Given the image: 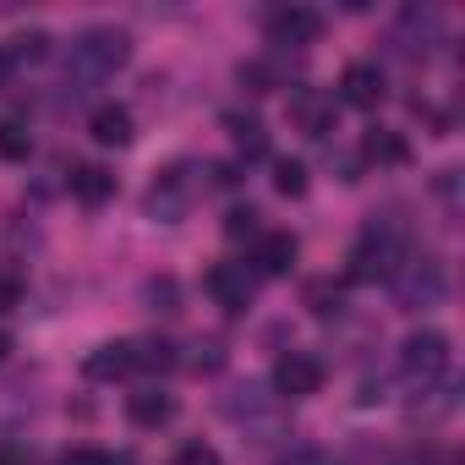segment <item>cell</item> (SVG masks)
Returning <instances> with one entry per match:
<instances>
[{
  "mask_svg": "<svg viewBox=\"0 0 465 465\" xmlns=\"http://www.w3.org/2000/svg\"><path fill=\"white\" fill-rule=\"evenodd\" d=\"M170 367H181V351L170 345V340H132V372H170Z\"/></svg>",
  "mask_w": 465,
  "mask_h": 465,
  "instance_id": "cell-19",
  "label": "cell"
},
{
  "mask_svg": "<svg viewBox=\"0 0 465 465\" xmlns=\"http://www.w3.org/2000/svg\"><path fill=\"white\" fill-rule=\"evenodd\" d=\"M83 372H88L94 383H115V378H126V372H132V340H110V345L88 351Z\"/></svg>",
  "mask_w": 465,
  "mask_h": 465,
  "instance_id": "cell-15",
  "label": "cell"
},
{
  "mask_svg": "<svg viewBox=\"0 0 465 465\" xmlns=\"http://www.w3.org/2000/svg\"><path fill=\"white\" fill-rule=\"evenodd\" d=\"M181 361H186L192 372H219V367H224V340H192Z\"/></svg>",
  "mask_w": 465,
  "mask_h": 465,
  "instance_id": "cell-22",
  "label": "cell"
},
{
  "mask_svg": "<svg viewBox=\"0 0 465 465\" xmlns=\"http://www.w3.org/2000/svg\"><path fill=\"white\" fill-rule=\"evenodd\" d=\"M6 55H12V66H17V61H45V55H50V34H45V28H28V34L12 39Z\"/></svg>",
  "mask_w": 465,
  "mask_h": 465,
  "instance_id": "cell-25",
  "label": "cell"
},
{
  "mask_svg": "<svg viewBox=\"0 0 465 465\" xmlns=\"http://www.w3.org/2000/svg\"><path fill=\"white\" fill-rule=\"evenodd\" d=\"M438 192H443V203H454L460 197V170H438Z\"/></svg>",
  "mask_w": 465,
  "mask_h": 465,
  "instance_id": "cell-34",
  "label": "cell"
},
{
  "mask_svg": "<svg viewBox=\"0 0 465 465\" xmlns=\"http://www.w3.org/2000/svg\"><path fill=\"white\" fill-rule=\"evenodd\" d=\"M296 258H302V247H296L291 230H263V236H258V252H252V269H258L263 280H285V274L296 269Z\"/></svg>",
  "mask_w": 465,
  "mask_h": 465,
  "instance_id": "cell-12",
  "label": "cell"
},
{
  "mask_svg": "<svg viewBox=\"0 0 465 465\" xmlns=\"http://www.w3.org/2000/svg\"><path fill=\"white\" fill-rule=\"evenodd\" d=\"M28 153H34V137H28L17 121L0 115V159H28Z\"/></svg>",
  "mask_w": 465,
  "mask_h": 465,
  "instance_id": "cell-28",
  "label": "cell"
},
{
  "mask_svg": "<svg viewBox=\"0 0 465 465\" xmlns=\"http://www.w3.org/2000/svg\"><path fill=\"white\" fill-rule=\"evenodd\" d=\"M236 77H242V88H247V94H274V88H280V77H274V66H269V61H247Z\"/></svg>",
  "mask_w": 465,
  "mask_h": 465,
  "instance_id": "cell-29",
  "label": "cell"
},
{
  "mask_svg": "<svg viewBox=\"0 0 465 465\" xmlns=\"http://www.w3.org/2000/svg\"><path fill=\"white\" fill-rule=\"evenodd\" d=\"M411 258V230L400 213H372L367 230H361V242L351 252V280L372 285V280H394V269Z\"/></svg>",
  "mask_w": 465,
  "mask_h": 465,
  "instance_id": "cell-2",
  "label": "cell"
},
{
  "mask_svg": "<svg viewBox=\"0 0 465 465\" xmlns=\"http://www.w3.org/2000/svg\"><path fill=\"white\" fill-rule=\"evenodd\" d=\"M6 351H12V334H6V329H0V361H6Z\"/></svg>",
  "mask_w": 465,
  "mask_h": 465,
  "instance_id": "cell-37",
  "label": "cell"
},
{
  "mask_svg": "<svg viewBox=\"0 0 465 465\" xmlns=\"http://www.w3.org/2000/svg\"><path fill=\"white\" fill-rule=\"evenodd\" d=\"M438 39H443V17H438L432 6H405V12H400V34H394V45H400L405 55H427Z\"/></svg>",
  "mask_w": 465,
  "mask_h": 465,
  "instance_id": "cell-11",
  "label": "cell"
},
{
  "mask_svg": "<svg viewBox=\"0 0 465 465\" xmlns=\"http://www.w3.org/2000/svg\"><path fill=\"white\" fill-rule=\"evenodd\" d=\"M55 465H132V454H110V449H94V443H77L66 449Z\"/></svg>",
  "mask_w": 465,
  "mask_h": 465,
  "instance_id": "cell-27",
  "label": "cell"
},
{
  "mask_svg": "<svg viewBox=\"0 0 465 465\" xmlns=\"http://www.w3.org/2000/svg\"><path fill=\"white\" fill-rule=\"evenodd\" d=\"M88 132H94V143H104V148H126V143H132V110H126V104H99V110L88 115Z\"/></svg>",
  "mask_w": 465,
  "mask_h": 465,
  "instance_id": "cell-16",
  "label": "cell"
},
{
  "mask_svg": "<svg viewBox=\"0 0 465 465\" xmlns=\"http://www.w3.org/2000/svg\"><path fill=\"white\" fill-rule=\"evenodd\" d=\"M389 465H454V454H400Z\"/></svg>",
  "mask_w": 465,
  "mask_h": 465,
  "instance_id": "cell-33",
  "label": "cell"
},
{
  "mask_svg": "<svg viewBox=\"0 0 465 465\" xmlns=\"http://www.w3.org/2000/svg\"><path fill=\"white\" fill-rule=\"evenodd\" d=\"M208 296H213L230 318H242V312L252 307V296H258V274H252L247 263H213V269H208Z\"/></svg>",
  "mask_w": 465,
  "mask_h": 465,
  "instance_id": "cell-7",
  "label": "cell"
},
{
  "mask_svg": "<svg viewBox=\"0 0 465 465\" xmlns=\"http://www.w3.org/2000/svg\"><path fill=\"white\" fill-rule=\"evenodd\" d=\"M23 302V280L17 274H0V312H12Z\"/></svg>",
  "mask_w": 465,
  "mask_h": 465,
  "instance_id": "cell-32",
  "label": "cell"
},
{
  "mask_svg": "<svg viewBox=\"0 0 465 465\" xmlns=\"http://www.w3.org/2000/svg\"><path fill=\"white\" fill-rule=\"evenodd\" d=\"M170 465H224V460H219V449H208V443H186Z\"/></svg>",
  "mask_w": 465,
  "mask_h": 465,
  "instance_id": "cell-31",
  "label": "cell"
},
{
  "mask_svg": "<svg viewBox=\"0 0 465 465\" xmlns=\"http://www.w3.org/2000/svg\"><path fill=\"white\" fill-rule=\"evenodd\" d=\"M72 197H77L83 208H104V203L115 197V175H110L104 164H77V170H72Z\"/></svg>",
  "mask_w": 465,
  "mask_h": 465,
  "instance_id": "cell-17",
  "label": "cell"
},
{
  "mask_svg": "<svg viewBox=\"0 0 465 465\" xmlns=\"http://www.w3.org/2000/svg\"><path fill=\"white\" fill-rule=\"evenodd\" d=\"M224 126H230V143H236V153L242 159H263L269 153V126L258 121V115H224Z\"/></svg>",
  "mask_w": 465,
  "mask_h": 465,
  "instance_id": "cell-18",
  "label": "cell"
},
{
  "mask_svg": "<svg viewBox=\"0 0 465 465\" xmlns=\"http://www.w3.org/2000/svg\"><path fill=\"white\" fill-rule=\"evenodd\" d=\"M383 94H389L383 66H372V61H351V66L340 72V99H345L351 110H378Z\"/></svg>",
  "mask_w": 465,
  "mask_h": 465,
  "instance_id": "cell-10",
  "label": "cell"
},
{
  "mask_svg": "<svg viewBox=\"0 0 465 465\" xmlns=\"http://www.w3.org/2000/svg\"><path fill=\"white\" fill-rule=\"evenodd\" d=\"M291 121L307 132V137H329L334 132V99L312 94V88H296L291 94Z\"/></svg>",
  "mask_w": 465,
  "mask_h": 465,
  "instance_id": "cell-14",
  "label": "cell"
},
{
  "mask_svg": "<svg viewBox=\"0 0 465 465\" xmlns=\"http://www.w3.org/2000/svg\"><path fill=\"white\" fill-rule=\"evenodd\" d=\"M302 302H307V312H312V318H340V307H345V291H340L334 280H307Z\"/></svg>",
  "mask_w": 465,
  "mask_h": 465,
  "instance_id": "cell-21",
  "label": "cell"
},
{
  "mask_svg": "<svg viewBox=\"0 0 465 465\" xmlns=\"http://www.w3.org/2000/svg\"><path fill=\"white\" fill-rule=\"evenodd\" d=\"M449 361H454V351H449V334H438V329H416L400 345V378L411 383V394L438 389L449 378Z\"/></svg>",
  "mask_w": 465,
  "mask_h": 465,
  "instance_id": "cell-4",
  "label": "cell"
},
{
  "mask_svg": "<svg viewBox=\"0 0 465 465\" xmlns=\"http://www.w3.org/2000/svg\"><path fill=\"white\" fill-rule=\"evenodd\" d=\"M126 55H132V39H126L121 28H110V23L83 28V34L72 39V50H66V88H72V94L99 88L104 77H115V72L126 66Z\"/></svg>",
  "mask_w": 465,
  "mask_h": 465,
  "instance_id": "cell-1",
  "label": "cell"
},
{
  "mask_svg": "<svg viewBox=\"0 0 465 465\" xmlns=\"http://www.w3.org/2000/svg\"><path fill=\"white\" fill-rule=\"evenodd\" d=\"M258 219H263L258 208H230V213H224V236H230V242H258V236H263Z\"/></svg>",
  "mask_w": 465,
  "mask_h": 465,
  "instance_id": "cell-23",
  "label": "cell"
},
{
  "mask_svg": "<svg viewBox=\"0 0 465 465\" xmlns=\"http://www.w3.org/2000/svg\"><path fill=\"white\" fill-rule=\"evenodd\" d=\"M0 465H28V460H23L17 449H0Z\"/></svg>",
  "mask_w": 465,
  "mask_h": 465,
  "instance_id": "cell-36",
  "label": "cell"
},
{
  "mask_svg": "<svg viewBox=\"0 0 465 465\" xmlns=\"http://www.w3.org/2000/svg\"><path fill=\"white\" fill-rule=\"evenodd\" d=\"M274 465H345V460H340V454H329V449H312V443H302V449L280 454Z\"/></svg>",
  "mask_w": 465,
  "mask_h": 465,
  "instance_id": "cell-30",
  "label": "cell"
},
{
  "mask_svg": "<svg viewBox=\"0 0 465 465\" xmlns=\"http://www.w3.org/2000/svg\"><path fill=\"white\" fill-rule=\"evenodd\" d=\"M126 421L143 427V432H159V427L175 421V400L164 389H137V394H126Z\"/></svg>",
  "mask_w": 465,
  "mask_h": 465,
  "instance_id": "cell-13",
  "label": "cell"
},
{
  "mask_svg": "<svg viewBox=\"0 0 465 465\" xmlns=\"http://www.w3.org/2000/svg\"><path fill=\"white\" fill-rule=\"evenodd\" d=\"M361 153H367V159H378V164H405V159H411L405 137H400V132H383V126H372V132H367Z\"/></svg>",
  "mask_w": 465,
  "mask_h": 465,
  "instance_id": "cell-20",
  "label": "cell"
},
{
  "mask_svg": "<svg viewBox=\"0 0 465 465\" xmlns=\"http://www.w3.org/2000/svg\"><path fill=\"white\" fill-rule=\"evenodd\" d=\"M12 72H17V66H12V55H6V45H0V88H6V83H12Z\"/></svg>",
  "mask_w": 465,
  "mask_h": 465,
  "instance_id": "cell-35",
  "label": "cell"
},
{
  "mask_svg": "<svg viewBox=\"0 0 465 465\" xmlns=\"http://www.w3.org/2000/svg\"><path fill=\"white\" fill-rule=\"evenodd\" d=\"M318 389H323V361L312 351H285L274 361V394L280 400H307Z\"/></svg>",
  "mask_w": 465,
  "mask_h": 465,
  "instance_id": "cell-8",
  "label": "cell"
},
{
  "mask_svg": "<svg viewBox=\"0 0 465 465\" xmlns=\"http://www.w3.org/2000/svg\"><path fill=\"white\" fill-rule=\"evenodd\" d=\"M274 192L280 197H302L307 192V164L302 159H280L274 164Z\"/></svg>",
  "mask_w": 465,
  "mask_h": 465,
  "instance_id": "cell-26",
  "label": "cell"
},
{
  "mask_svg": "<svg viewBox=\"0 0 465 465\" xmlns=\"http://www.w3.org/2000/svg\"><path fill=\"white\" fill-rule=\"evenodd\" d=\"M219 411H224V421H236L252 443H274V438L291 427L285 400H280V394H269L263 383H242V389H230Z\"/></svg>",
  "mask_w": 465,
  "mask_h": 465,
  "instance_id": "cell-3",
  "label": "cell"
},
{
  "mask_svg": "<svg viewBox=\"0 0 465 465\" xmlns=\"http://www.w3.org/2000/svg\"><path fill=\"white\" fill-rule=\"evenodd\" d=\"M269 45H280V50H302V45H318V34H323V12H312V6H280V12H269Z\"/></svg>",
  "mask_w": 465,
  "mask_h": 465,
  "instance_id": "cell-9",
  "label": "cell"
},
{
  "mask_svg": "<svg viewBox=\"0 0 465 465\" xmlns=\"http://www.w3.org/2000/svg\"><path fill=\"white\" fill-rule=\"evenodd\" d=\"M394 302L405 307V312H427V307H443V296H449V269L438 263V258H405L400 269H394Z\"/></svg>",
  "mask_w": 465,
  "mask_h": 465,
  "instance_id": "cell-5",
  "label": "cell"
},
{
  "mask_svg": "<svg viewBox=\"0 0 465 465\" xmlns=\"http://www.w3.org/2000/svg\"><path fill=\"white\" fill-rule=\"evenodd\" d=\"M143 302L170 318V312H181V285H175L170 274H164V280H148V285H143Z\"/></svg>",
  "mask_w": 465,
  "mask_h": 465,
  "instance_id": "cell-24",
  "label": "cell"
},
{
  "mask_svg": "<svg viewBox=\"0 0 465 465\" xmlns=\"http://www.w3.org/2000/svg\"><path fill=\"white\" fill-rule=\"evenodd\" d=\"M192 197H197L192 164H170V170H159V181L148 186V197H143V213H148L153 224H181V219L192 213Z\"/></svg>",
  "mask_w": 465,
  "mask_h": 465,
  "instance_id": "cell-6",
  "label": "cell"
}]
</instances>
